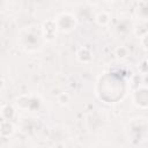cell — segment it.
I'll list each match as a JSON object with an SVG mask.
<instances>
[{
    "mask_svg": "<svg viewBox=\"0 0 148 148\" xmlns=\"http://www.w3.org/2000/svg\"><path fill=\"white\" fill-rule=\"evenodd\" d=\"M57 28L61 31H69L75 27V17L72 14L64 13L56 21Z\"/></svg>",
    "mask_w": 148,
    "mask_h": 148,
    "instance_id": "obj_1",
    "label": "cell"
},
{
    "mask_svg": "<svg viewBox=\"0 0 148 148\" xmlns=\"http://www.w3.org/2000/svg\"><path fill=\"white\" fill-rule=\"evenodd\" d=\"M134 101L138 102V105L140 106H142V101H145V108L148 106V89L147 88L138 89L134 95Z\"/></svg>",
    "mask_w": 148,
    "mask_h": 148,
    "instance_id": "obj_2",
    "label": "cell"
},
{
    "mask_svg": "<svg viewBox=\"0 0 148 148\" xmlns=\"http://www.w3.org/2000/svg\"><path fill=\"white\" fill-rule=\"evenodd\" d=\"M15 132V127L10 120H2L1 123V135L2 136H10Z\"/></svg>",
    "mask_w": 148,
    "mask_h": 148,
    "instance_id": "obj_3",
    "label": "cell"
},
{
    "mask_svg": "<svg viewBox=\"0 0 148 148\" xmlns=\"http://www.w3.org/2000/svg\"><path fill=\"white\" fill-rule=\"evenodd\" d=\"M109 21H110V16L105 12H102V13L97 14V16H96V22L99 25H105L109 23Z\"/></svg>",
    "mask_w": 148,
    "mask_h": 148,
    "instance_id": "obj_4",
    "label": "cell"
},
{
    "mask_svg": "<svg viewBox=\"0 0 148 148\" xmlns=\"http://www.w3.org/2000/svg\"><path fill=\"white\" fill-rule=\"evenodd\" d=\"M116 54H117V57H118L119 59H125V58L127 57V49H126V47L120 46V47H118V49H117Z\"/></svg>",
    "mask_w": 148,
    "mask_h": 148,
    "instance_id": "obj_5",
    "label": "cell"
},
{
    "mask_svg": "<svg viewBox=\"0 0 148 148\" xmlns=\"http://www.w3.org/2000/svg\"><path fill=\"white\" fill-rule=\"evenodd\" d=\"M141 44H142V46H143L146 50H148V32H146V34L141 37Z\"/></svg>",
    "mask_w": 148,
    "mask_h": 148,
    "instance_id": "obj_6",
    "label": "cell"
}]
</instances>
